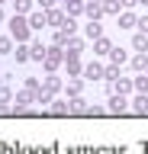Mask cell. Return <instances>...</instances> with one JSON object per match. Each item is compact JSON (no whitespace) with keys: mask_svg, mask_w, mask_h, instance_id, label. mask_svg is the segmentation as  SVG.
I'll return each instance as SVG.
<instances>
[{"mask_svg":"<svg viewBox=\"0 0 148 154\" xmlns=\"http://www.w3.org/2000/svg\"><path fill=\"white\" fill-rule=\"evenodd\" d=\"M10 32H13V38H16V42H26V38H29V19L26 16H20V13H13L10 16Z\"/></svg>","mask_w":148,"mask_h":154,"instance_id":"1","label":"cell"},{"mask_svg":"<svg viewBox=\"0 0 148 154\" xmlns=\"http://www.w3.org/2000/svg\"><path fill=\"white\" fill-rule=\"evenodd\" d=\"M61 61H65V48H61V45H52V48H49V55H45V61H42V64H45V71L52 74V71H55V67L61 64Z\"/></svg>","mask_w":148,"mask_h":154,"instance_id":"2","label":"cell"},{"mask_svg":"<svg viewBox=\"0 0 148 154\" xmlns=\"http://www.w3.org/2000/svg\"><path fill=\"white\" fill-rule=\"evenodd\" d=\"M126 109H129L126 93H109V112H126Z\"/></svg>","mask_w":148,"mask_h":154,"instance_id":"3","label":"cell"},{"mask_svg":"<svg viewBox=\"0 0 148 154\" xmlns=\"http://www.w3.org/2000/svg\"><path fill=\"white\" fill-rule=\"evenodd\" d=\"M45 55H49V48L42 45V42H32V45H29V58H32V61H39V64H42Z\"/></svg>","mask_w":148,"mask_h":154,"instance_id":"4","label":"cell"},{"mask_svg":"<svg viewBox=\"0 0 148 154\" xmlns=\"http://www.w3.org/2000/svg\"><path fill=\"white\" fill-rule=\"evenodd\" d=\"M45 26H49V16H45V13H29V29L42 32Z\"/></svg>","mask_w":148,"mask_h":154,"instance_id":"5","label":"cell"},{"mask_svg":"<svg viewBox=\"0 0 148 154\" xmlns=\"http://www.w3.org/2000/svg\"><path fill=\"white\" fill-rule=\"evenodd\" d=\"M93 51H97V55H109V51H113V42H109L106 35L93 38Z\"/></svg>","mask_w":148,"mask_h":154,"instance_id":"6","label":"cell"},{"mask_svg":"<svg viewBox=\"0 0 148 154\" xmlns=\"http://www.w3.org/2000/svg\"><path fill=\"white\" fill-rule=\"evenodd\" d=\"M84 13H87L90 19H100V16H103V3H97V0H90V3H84Z\"/></svg>","mask_w":148,"mask_h":154,"instance_id":"7","label":"cell"},{"mask_svg":"<svg viewBox=\"0 0 148 154\" xmlns=\"http://www.w3.org/2000/svg\"><path fill=\"white\" fill-rule=\"evenodd\" d=\"M32 96H36V90H23V93H16V112L26 109V103H29Z\"/></svg>","mask_w":148,"mask_h":154,"instance_id":"8","label":"cell"},{"mask_svg":"<svg viewBox=\"0 0 148 154\" xmlns=\"http://www.w3.org/2000/svg\"><path fill=\"white\" fill-rule=\"evenodd\" d=\"M126 61H129V55H126V51H122V48H113V51H109V64H126Z\"/></svg>","mask_w":148,"mask_h":154,"instance_id":"9","label":"cell"},{"mask_svg":"<svg viewBox=\"0 0 148 154\" xmlns=\"http://www.w3.org/2000/svg\"><path fill=\"white\" fill-rule=\"evenodd\" d=\"M45 16H49V26L61 29V23H65V13H61V10H45Z\"/></svg>","mask_w":148,"mask_h":154,"instance_id":"10","label":"cell"},{"mask_svg":"<svg viewBox=\"0 0 148 154\" xmlns=\"http://www.w3.org/2000/svg\"><path fill=\"white\" fill-rule=\"evenodd\" d=\"M65 61H68V74H71V77H77L80 71H84V67H80V61H77V55H68Z\"/></svg>","mask_w":148,"mask_h":154,"instance_id":"11","label":"cell"},{"mask_svg":"<svg viewBox=\"0 0 148 154\" xmlns=\"http://www.w3.org/2000/svg\"><path fill=\"white\" fill-rule=\"evenodd\" d=\"M132 109H135V112H148V93H138L135 100H132Z\"/></svg>","mask_w":148,"mask_h":154,"instance_id":"12","label":"cell"},{"mask_svg":"<svg viewBox=\"0 0 148 154\" xmlns=\"http://www.w3.org/2000/svg\"><path fill=\"white\" fill-rule=\"evenodd\" d=\"M132 71H148V58H145V51H138V55L132 58Z\"/></svg>","mask_w":148,"mask_h":154,"instance_id":"13","label":"cell"},{"mask_svg":"<svg viewBox=\"0 0 148 154\" xmlns=\"http://www.w3.org/2000/svg\"><path fill=\"white\" fill-rule=\"evenodd\" d=\"M84 77H90V80L103 77V64H87V67H84Z\"/></svg>","mask_w":148,"mask_h":154,"instance_id":"14","label":"cell"},{"mask_svg":"<svg viewBox=\"0 0 148 154\" xmlns=\"http://www.w3.org/2000/svg\"><path fill=\"white\" fill-rule=\"evenodd\" d=\"M132 48H135V51H148V35L145 32H138V35L132 38Z\"/></svg>","mask_w":148,"mask_h":154,"instance_id":"15","label":"cell"},{"mask_svg":"<svg viewBox=\"0 0 148 154\" xmlns=\"http://www.w3.org/2000/svg\"><path fill=\"white\" fill-rule=\"evenodd\" d=\"M42 90H49V93H58V90H61V80H58V77H45Z\"/></svg>","mask_w":148,"mask_h":154,"instance_id":"16","label":"cell"},{"mask_svg":"<svg viewBox=\"0 0 148 154\" xmlns=\"http://www.w3.org/2000/svg\"><path fill=\"white\" fill-rule=\"evenodd\" d=\"M103 35V26H100L97 19H90V26H87V38H100Z\"/></svg>","mask_w":148,"mask_h":154,"instance_id":"17","label":"cell"},{"mask_svg":"<svg viewBox=\"0 0 148 154\" xmlns=\"http://www.w3.org/2000/svg\"><path fill=\"white\" fill-rule=\"evenodd\" d=\"M13 100V93H10V87H0V112H7V103Z\"/></svg>","mask_w":148,"mask_h":154,"instance_id":"18","label":"cell"},{"mask_svg":"<svg viewBox=\"0 0 148 154\" xmlns=\"http://www.w3.org/2000/svg\"><path fill=\"white\" fill-rule=\"evenodd\" d=\"M135 23H138V19H135V13H122V16H119V26H122V29H132Z\"/></svg>","mask_w":148,"mask_h":154,"instance_id":"19","label":"cell"},{"mask_svg":"<svg viewBox=\"0 0 148 154\" xmlns=\"http://www.w3.org/2000/svg\"><path fill=\"white\" fill-rule=\"evenodd\" d=\"M68 3V16H77V13H84V3L80 0H65Z\"/></svg>","mask_w":148,"mask_h":154,"instance_id":"20","label":"cell"},{"mask_svg":"<svg viewBox=\"0 0 148 154\" xmlns=\"http://www.w3.org/2000/svg\"><path fill=\"white\" fill-rule=\"evenodd\" d=\"M13 3H16V13H20V16L32 13V0H13Z\"/></svg>","mask_w":148,"mask_h":154,"instance_id":"21","label":"cell"},{"mask_svg":"<svg viewBox=\"0 0 148 154\" xmlns=\"http://www.w3.org/2000/svg\"><path fill=\"white\" fill-rule=\"evenodd\" d=\"M68 109H71V112H87V106H84V100H80V96H74V100H71Z\"/></svg>","mask_w":148,"mask_h":154,"instance_id":"22","label":"cell"},{"mask_svg":"<svg viewBox=\"0 0 148 154\" xmlns=\"http://www.w3.org/2000/svg\"><path fill=\"white\" fill-rule=\"evenodd\" d=\"M113 90H119V93H129V90H132V80H113Z\"/></svg>","mask_w":148,"mask_h":154,"instance_id":"23","label":"cell"},{"mask_svg":"<svg viewBox=\"0 0 148 154\" xmlns=\"http://www.w3.org/2000/svg\"><path fill=\"white\" fill-rule=\"evenodd\" d=\"M61 29H65L68 35H74V29H77V23H74V16H65V23H61Z\"/></svg>","mask_w":148,"mask_h":154,"instance_id":"24","label":"cell"},{"mask_svg":"<svg viewBox=\"0 0 148 154\" xmlns=\"http://www.w3.org/2000/svg\"><path fill=\"white\" fill-rule=\"evenodd\" d=\"M132 87H135L138 93H148V77H135V80H132Z\"/></svg>","mask_w":148,"mask_h":154,"instance_id":"25","label":"cell"},{"mask_svg":"<svg viewBox=\"0 0 148 154\" xmlns=\"http://www.w3.org/2000/svg\"><path fill=\"white\" fill-rule=\"evenodd\" d=\"M68 32H65V29H58V32H55V45H61V48H65V45H68Z\"/></svg>","mask_w":148,"mask_h":154,"instance_id":"26","label":"cell"},{"mask_svg":"<svg viewBox=\"0 0 148 154\" xmlns=\"http://www.w3.org/2000/svg\"><path fill=\"white\" fill-rule=\"evenodd\" d=\"M16 61H20V64H23V61H29V45H20V48H16Z\"/></svg>","mask_w":148,"mask_h":154,"instance_id":"27","label":"cell"},{"mask_svg":"<svg viewBox=\"0 0 148 154\" xmlns=\"http://www.w3.org/2000/svg\"><path fill=\"white\" fill-rule=\"evenodd\" d=\"M36 103H42V106L52 103V93H49V90H36Z\"/></svg>","mask_w":148,"mask_h":154,"instance_id":"28","label":"cell"},{"mask_svg":"<svg viewBox=\"0 0 148 154\" xmlns=\"http://www.w3.org/2000/svg\"><path fill=\"white\" fill-rule=\"evenodd\" d=\"M52 112H55V116H65V112H71V109H68V103H52Z\"/></svg>","mask_w":148,"mask_h":154,"instance_id":"29","label":"cell"},{"mask_svg":"<svg viewBox=\"0 0 148 154\" xmlns=\"http://www.w3.org/2000/svg\"><path fill=\"white\" fill-rule=\"evenodd\" d=\"M68 93H71V96H77V93H80V80H77V77L68 84Z\"/></svg>","mask_w":148,"mask_h":154,"instance_id":"30","label":"cell"},{"mask_svg":"<svg viewBox=\"0 0 148 154\" xmlns=\"http://www.w3.org/2000/svg\"><path fill=\"white\" fill-rule=\"evenodd\" d=\"M135 29H138V32H145V35H148V16H142V19H138V23H135Z\"/></svg>","mask_w":148,"mask_h":154,"instance_id":"31","label":"cell"},{"mask_svg":"<svg viewBox=\"0 0 148 154\" xmlns=\"http://www.w3.org/2000/svg\"><path fill=\"white\" fill-rule=\"evenodd\" d=\"M10 48H13V42H10V38H0V51H3V55H7Z\"/></svg>","mask_w":148,"mask_h":154,"instance_id":"32","label":"cell"},{"mask_svg":"<svg viewBox=\"0 0 148 154\" xmlns=\"http://www.w3.org/2000/svg\"><path fill=\"white\" fill-rule=\"evenodd\" d=\"M26 90H39V80L36 77H26Z\"/></svg>","mask_w":148,"mask_h":154,"instance_id":"33","label":"cell"},{"mask_svg":"<svg viewBox=\"0 0 148 154\" xmlns=\"http://www.w3.org/2000/svg\"><path fill=\"white\" fill-rule=\"evenodd\" d=\"M39 3H42V10H52V7H55V0H39Z\"/></svg>","mask_w":148,"mask_h":154,"instance_id":"34","label":"cell"},{"mask_svg":"<svg viewBox=\"0 0 148 154\" xmlns=\"http://www.w3.org/2000/svg\"><path fill=\"white\" fill-rule=\"evenodd\" d=\"M119 3H122V7H132V3H138V0H119Z\"/></svg>","mask_w":148,"mask_h":154,"instance_id":"35","label":"cell"},{"mask_svg":"<svg viewBox=\"0 0 148 154\" xmlns=\"http://www.w3.org/2000/svg\"><path fill=\"white\" fill-rule=\"evenodd\" d=\"M3 16H7V13H3V3H0V23H3Z\"/></svg>","mask_w":148,"mask_h":154,"instance_id":"36","label":"cell"},{"mask_svg":"<svg viewBox=\"0 0 148 154\" xmlns=\"http://www.w3.org/2000/svg\"><path fill=\"white\" fill-rule=\"evenodd\" d=\"M138 3H142V7H148V0H138Z\"/></svg>","mask_w":148,"mask_h":154,"instance_id":"37","label":"cell"},{"mask_svg":"<svg viewBox=\"0 0 148 154\" xmlns=\"http://www.w3.org/2000/svg\"><path fill=\"white\" fill-rule=\"evenodd\" d=\"M0 87H3V77H0Z\"/></svg>","mask_w":148,"mask_h":154,"instance_id":"38","label":"cell"},{"mask_svg":"<svg viewBox=\"0 0 148 154\" xmlns=\"http://www.w3.org/2000/svg\"><path fill=\"white\" fill-rule=\"evenodd\" d=\"M0 3H7V0H0Z\"/></svg>","mask_w":148,"mask_h":154,"instance_id":"39","label":"cell"},{"mask_svg":"<svg viewBox=\"0 0 148 154\" xmlns=\"http://www.w3.org/2000/svg\"><path fill=\"white\" fill-rule=\"evenodd\" d=\"M97 3H100V0H97Z\"/></svg>","mask_w":148,"mask_h":154,"instance_id":"40","label":"cell"}]
</instances>
